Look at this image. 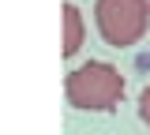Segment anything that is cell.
<instances>
[{
    "mask_svg": "<svg viewBox=\"0 0 150 135\" xmlns=\"http://www.w3.org/2000/svg\"><path fill=\"white\" fill-rule=\"evenodd\" d=\"M64 94L75 109H86V113H109L120 105L124 98V75L105 64V60H90L83 68L68 71L64 79Z\"/></svg>",
    "mask_w": 150,
    "mask_h": 135,
    "instance_id": "1",
    "label": "cell"
},
{
    "mask_svg": "<svg viewBox=\"0 0 150 135\" xmlns=\"http://www.w3.org/2000/svg\"><path fill=\"white\" fill-rule=\"evenodd\" d=\"M94 23L105 45L128 49L150 30V0H98Z\"/></svg>",
    "mask_w": 150,
    "mask_h": 135,
    "instance_id": "2",
    "label": "cell"
},
{
    "mask_svg": "<svg viewBox=\"0 0 150 135\" xmlns=\"http://www.w3.org/2000/svg\"><path fill=\"white\" fill-rule=\"evenodd\" d=\"M83 45V11L75 4H64V57H75Z\"/></svg>",
    "mask_w": 150,
    "mask_h": 135,
    "instance_id": "3",
    "label": "cell"
},
{
    "mask_svg": "<svg viewBox=\"0 0 150 135\" xmlns=\"http://www.w3.org/2000/svg\"><path fill=\"white\" fill-rule=\"evenodd\" d=\"M139 120H143V124L150 128V86L143 90V94H139Z\"/></svg>",
    "mask_w": 150,
    "mask_h": 135,
    "instance_id": "4",
    "label": "cell"
}]
</instances>
